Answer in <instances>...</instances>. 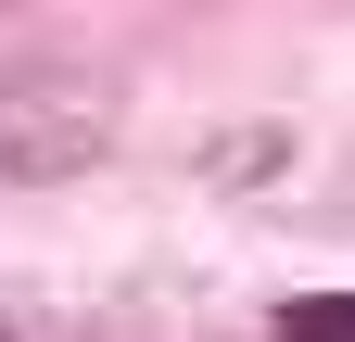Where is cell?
Returning a JSON list of instances; mask_svg holds the SVG:
<instances>
[{
	"label": "cell",
	"instance_id": "cell-1",
	"mask_svg": "<svg viewBox=\"0 0 355 342\" xmlns=\"http://www.w3.org/2000/svg\"><path fill=\"white\" fill-rule=\"evenodd\" d=\"M114 140V102L89 89V76H0V165L13 178H76L89 152Z\"/></svg>",
	"mask_w": 355,
	"mask_h": 342
},
{
	"label": "cell",
	"instance_id": "cell-2",
	"mask_svg": "<svg viewBox=\"0 0 355 342\" xmlns=\"http://www.w3.org/2000/svg\"><path fill=\"white\" fill-rule=\"evenodd\" d=\"M266 330H279V342H355V291H292Z\"/></svg>",
	"mask_w": 355,
	"mask_h": 342
},
{
	"label": "cell",
	"instance_id": "cell-3",
	"mask_svg": "<svg viewBox=\"0 0 355 342\" xmlns=\"http://www.w3.org/2000/svg\"><path fill=\"white\" fill-rule=\"evenodd\" d=\"M0 342H13V330H0Z\"/></svg>",
	"mask_w": 355,
	"mask_h": 342
}]
</instances>
